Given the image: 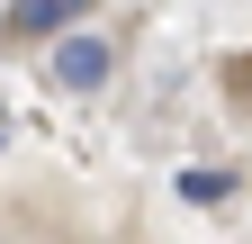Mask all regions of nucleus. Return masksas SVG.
I'll list each match as a JSON object with an SVG mask.
<instances>
[{
	"label": "nucleus",
	"mask_w": 252,
	"mask_h": 244,
	"mask_svg": "<svg viewBox=\"0 0 252 244\" xmlns=\"http://www.w3.org/2000/svg\"><path fill=\"white\" fill-rule=\"evenodd\" d=\"M108 81V45L99 37H63L54 45V90H99Z\"/></svg>",
	"instance_id": "1"
},
{
	"label": "nucleus",
	"mask_w": 252,
	"mask_h": 244,
	"mask_svg": "<svg viewBox=\"0 0 252 244\" xmlns=\"http://www.w3.org/2000/svg\"><path fill=\"white\" fill-rule=\"evenodd\" d=\"M90 9V0H9V37L18 45H36V37H63V27H72Z\"/></svg>",
	"instance_id": "2"
},
{
	"label": "nucleus",
	"mask_w": 252,
	"mask_h": 244,
	"mask_svg": "<svg viewBox=\"0 0 252 244\" xmlns=\"http://www.w3.org/2000/svg\"><path fill=\"white\" fill-rule=\"evenodd\" d=\"M180 199L207 208V199H234V172H180Z\"/></svg>",
	"instance_id": "3"
},
{
	"label": "nucleus",
	"mask_w": 252,
	"mask_h": 244,
	"mask_svg": "<svg viewBox=\"0 0 252 244\" xmlns=\"http://www.w3.org/2000/svg\"><path fill=\"white\" fill-rule=\"evenodd\" d=\"M225 90H234V100L252 109V54H234V64H225Z\"/></svg>",
	"instance_id": "4"
},
{
	"label": "nucleus",
	"mask_w": 252,
	"mask_h": 244,
	"mask_svg": "<svg viewBox=\"0 0 252 244\" xmlns=\"http://www.w3.org/2000/svg\"><path fill=\"white\" fill-rule=\"evenodd\" d=\"M0 136H9V118H0Z\"/></svg>",
	"instance_id": "5"
}]
</instances>
